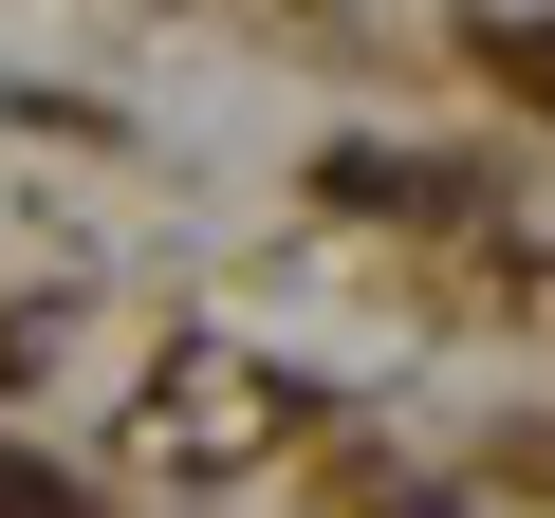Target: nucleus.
I'll return each instance as SVG.
<instances>
[{"instance_id": "1", "label": "nucleus", "mask_w": 555, "mask_h": 518, "mask_svg": "<svg viewBox=\"0 0 555 518\" xmlns=\"http://www.w3.org/2000/svg\"><path fill=\"white\" fill-rule=\"evenodd\" d=\"M0 518H75V481L56 463H0Z\"/></svg>"}]
</instances>
